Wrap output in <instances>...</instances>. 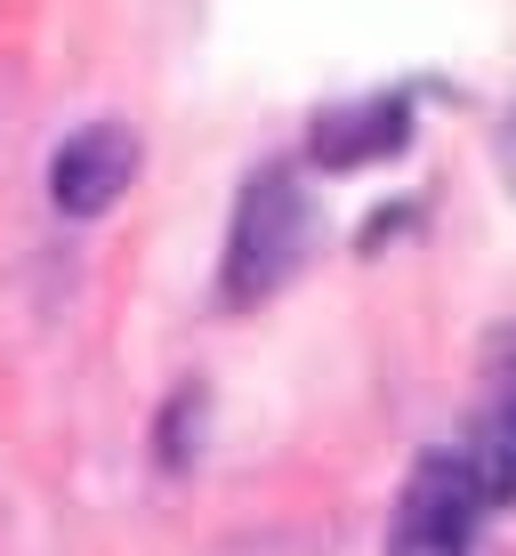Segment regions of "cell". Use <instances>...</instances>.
<instances>
[{
    "instance_id": "1",
    "label": "cell",
    "mask_w": 516,
    "mask_h": 556,
    "mask_svg": "<svg viewBox=\"0 0 516 556\" xmlns=\"http://www.w3.org/2000/svg\"><path fill=\"white\" fill-rule=\"evenodd\" d=\"M307 251H315V202L299 169H259L235 202V235H226V299L235 306L275 299Z\"/></svg>"
},
{
    "instance_id": "2",
    "label": "cell",
    "mask_w": 516,
    "mask_h": 556,
    "mask_svg": "<svg viewBox=\"0 0 516 556\" xmlns=\"http://www.w3.org/2000/svg\"><path fill=\"white\" fill-rule=\"evenodd\" d=\"M476 525H484L476 492L444 468V452H428V459L412 468V484H404V508H395L388 556H468V548H476Z\"/></svg>"
},
{
    "instance_id": "3",
    "label": "cell",
    "mask_w": 516,
    "mask_h": 556,
    "mask_svg": "<svg viewBox=\"0 0 516 556\" xmlns=\"http://www.w3.org/2000/svg\"><path fill=\"white\" fill-rule=\"evenodd\" d=\"M129 178H138V138L122 122H89L49 153V202L65 218H105L129 194Z\"/></svg>"
},
{
    "instance_id": "4",
    "label": "cell",
    "mask_w": 516,
    "mask_h": 556,
    "mask_svg": "<svg viewBox=\"0 0 516 556\" xmlns=\"http://www.w3.org/2000/svg\"><path fill=\"white\" fill-rule=\"evenodd\" d=\"M444 468L476 492V508H484V516L501 508V501H516V388L501 395V404H484L461 435H452Z\"/></svg>"
},
{
    "instance_id": "5",
    "label": "cell",
    "mask_w": 516,
    "mask_h": 556,
    "mask_svg": "<svg viewBox=\"0 0 516 556\" xmlns=\"http://www.w3.org/2000/svg\"><path fill=\"white\" fill-rule=\"evenodd\" d=\"M412 146V105L404 98H363L339 105L315 122V162L323 169H363V162H388V153Z\"/></svg>"
},
{
    "instance_id": "6",
    "label": "cell",
    "mask_w": 516,
    "mask_h": 556,
    "mask_svg": "<svg viewBox=\"0 0 516 556\" xmlns=\"http://www.w3.org/2000/svg\"><path fill=\"white\" fill-rule=\"evenodd\" d=\"M501 169H508V186H516V105H508V122H501Z\"/></svg>"
}]
</instances>
